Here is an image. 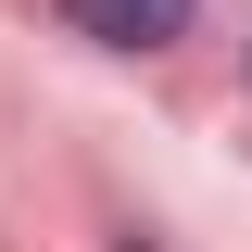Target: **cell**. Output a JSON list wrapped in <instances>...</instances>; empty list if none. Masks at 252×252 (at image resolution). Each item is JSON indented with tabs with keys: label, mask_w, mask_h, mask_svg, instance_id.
<instances>
[{
	"label": "cell",
	"mask_w": 252,
	"mask_h": 252,
	"mask_svg": "<svg viewBox=\"0 0 252 252\" xmlns=\"http://www.w3.org/2000/svg\"><path fill=\"white\" fill-rule=\"evenodd\" d=\"M63 26L101 51H164V38H189V0H63Z\"/></svg>",
	"instance_id": "1"
}]
</instances>
